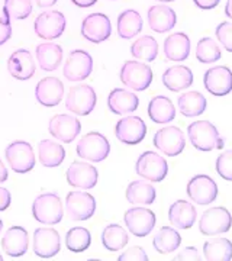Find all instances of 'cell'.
I'll return each instance as SVG.
<instances>
[{
  "label": "cell",
  "mask_w": 232,
  "mask_h": 261,
  "mask_svg": "<svg viewBox=\"0 0 232 261\" xmlns=\"http://www.w3.org/2000/svg\"><path fill=\"white\" fill-rule=\"evenodd\" d=\"M82 35L93 44L108 41L112 35L111 19L105 13H90L82 22Z\"/></svg>",
  "instance_id": "cell-15"
},
{
  "label": "cell",
  "mask_w": 232,
  "mask_h": 261,
  "mask_svg": "<svg viewBox=\"0 0 232 261\" xmlns=\"http://www.w3.org/2000/svg\"><path fill=\"white\" fill-rule=\"evenodd\" d=\"M154 147L167 157H176L183 152L186 147V137L183 130L177 126H166L156 132L152 138Z\"/></svg>",
  "instance_id": "cell-11"
},
{
  "label": "cell",
  "mask_w": 232,
  "mask_h": 261,
  "mask_svg": "<svg viewBox=\"0 0 232 261\" xmlns=\"http://www.w3.org/2000/svg\"><path fill=\"white\" fill-rule=\"evenodd\" d=\"M130 241L126 229L118 224L108 225L102 232V244L108 251L116 252L125 248Z\"/></svg>",
  "instance_id": "cell-37"
},
{
  "label": "cell",
  "mask_w": 232,
  "mask_h": 261,
  "mask_svg": "<svg viewBox=\"0 0 232 261\" xmlns=\"http://www.w3.org/2000/svg\"><path fill=\"white\" fill-rule=\"evenodd\" d=\"M123 222L132 235L142 238L152 232L157 224L156 214L145 207H131L123 215Z\"/></svg>",
  "instance_id": "cell-12"
},
{
  "label": "cell",
  "mask_w": 232,
  "mask_h": 261,
  "mask_svg": "<svg viewBox=\"0 0 232 261\" xmlns=\"http://www.w3.org/2000/svg\"><path fill=\"white\" fill-rule=\"evenodd\" d=\"M75 152L84 161L102 163L111 154V144L100 132H89L77 142Z\"/></svg>",
  "instance_id": "cell-4"
},
{
  "label": "cell",
  "mask_w": 232,
  "mask_h": 261,
  "mask_svg": "<svg viewBox=\"0 0 232 261\" xmlns=\"http://www.w3.org/2000/svg\"><path fill=\"white\" fill-rule=\"evenodd\" d=\"M182 245V237L173 226H163L160 228L154 238H152V247L160 254H171Z\"/></svg>",
  "instance_id": "cell-34"
},
{
  "label": "cell",
  "mask_w": 232,
  "mask_h": 261,
  "mask_svg": "<svg viewBox=\"0 0 232 261\" xmlns=\"http://www.w3.org/2000/svg\"><path fill=\"white\" fill-rule=\"evenodd\" d=\"M32 248L39 258H53L61 250V238L54 228H37L34 232Z\"/></svg>",
  "instance_id": "cell-18"
},
{
  "label": "cell",
  "mask_w": 232,
  "mask_h": 261,
  "mask_svg": "<svg viewBox=\"0 0 232 261\" xmlns=\"http://www.w3.org/2000/svg\"><path fill=\"white\" fill-rule=\"evenodd\" d=\"M126 200L131 205H151L156 202V187L144 180H134L126 187Z\"/></svg>",
  "instance_id": "cell-32"
},
{
  "label": "cell",
  "mask_w": 232,
  "mask_h": 261,
  "mask_svg": "<svg viewBox=\"0 0 232 261\" xmlns=\"http://www.w3.org/2000/svg\"><path fill=\"white\" fill-rule=\"evenodd\" d=\"M225 15L229 19H232V0H226V5H225Z\"/></svg>",
  "instance_id": "cell-52"
},
{
  "label": "cell",
  "mask_w": 232,
  "mask_h": 261,
  "mask_svg": "<svg viewBox=\"0 0 232 261\" xmlns=\"http://www.w3.org/2000/svg\"><path fill=\"white\" fill-rule=\"evenodd\" d=\"M65 177H67V181L70 186L83 189V190H90L97 185L99 171L90 163L73 161L70 164V167L67 168Z\"/></svg>",
  "instance_id": "cell-19"
},
{
  "label": "cell",
  "mask_w": 232,
  "mask_h": 261,
  "mask_svg": "<svg viewBox=\"0 0 232 261\" xmlns=\"http://www.w3.org/2000/svg\"><path fill=\"white\" fill-rule=\"evenodd\" d=\"M31 13H32V0H5L3 3L5 18L22 20L29 18Z\"/></svg>",
  "instance_id": "cell-41"
},
{
  "label": "cell",
  "mask_w": 232,
  "mask_h": 261,
  "mask_svg": "<svg viewBox=\"0 0 232 261\" xmlns=\"http://www.w3.org/2000/svg\"><path fill=\"white\" fill-rule=\"evenodd\" d=\"M0 261H3V255L2 254H0Z\"/></svg>",
  "instance_id": "cell-55"
},
{
  "label": "cell",
  "mask_w": 232,
  "mask_h": 261,
  "mask_svg": "<svg viewBox=\"0 0 232 261\" xmlns=\"http://www.w3.org/2000/svg\"><path fill=\"white\" fill-rule=\"evenodd\" d=\"M203 257L208 261L232 260V243L228 238H212L203 244Z\"/></svg>",
  "instance_id": "cell-36"
},
{
  "label": "cell",
  "mask_w": 232,
  "mask_h": 261,
  "mask_svg": "<svg viewBox=\"0 0 232 261\" xmlns=\"http://www.w3.org/2000/svg\"><path fill=\"white\" fill-rule=\"evenodd\" d=\"M193 3H195L199 9L211 10L215 9L221 3V0H193Z\"/></svg>",
  "instance_id": "cell-48"
},
{
  "label": "cell",
  "mask_w": 232,
  "mask_h": 261,
  "mask_svg": "<svg viewBox=\"0 0 232 261\" xmlns=\"http://www.w3.org/2000/svg\"><path fill=\"white\" fill-rule=\"evenodd\" d=\"M148 25L157 34H166L176 27L177 15L167 5H154L148 9Z\"/></svg>",
  "instance_id": "cell-24"
},
{
  "label": "cell",
  "mask_w": 232,
  "mask_h": 261,
  "mask_svg": "<svg viewBox=\"0 0 232 261\" xmlns=\"http://www.w3.org/2000/svg\"><path fill=\"white\" fill-rule=\"evenodd\" d=\"M135 171L144 180H148L151 183H160L167 177L168 164L166 159L156 151H145L137 160Z\"/></svg>",
  "instance_id": "cell-7"
},
{
  "label": "cell",
  "mask_w": 232,
  "mask_h": 261,
  "mask_svg": "<svg viewBox=\"0 0 232 261\" xmlns=\"http://www.w3.org/2000/svg\"><path fill=\"white\" fill-rule=\"evenodd\" d=\"M131 54L138 61L151 63L158 57V42L154 37L144 35L131 45Z\"/></svg>",
  "instance_id": "cell-38"
},
{
  "label": "cell",
  "mask_w": 232,
  "mask_h": 261,
  "mask_svg": "<svg viewBox=\"0 0 232 261\" xmlns=\"http://www.w3.org/2000/svg\"><path fill=\"white\" fill-rule=\"evenodd\" d=\"M8 177H9V171H8L6 166H5V163L0 159V185L5 183L8 180Z\"/></svg>",
  "instance_id": "cell-50"
},
{
  "label": "cell",
  "mask_w": 232,
  "mask_h": 261,
  "mask_svg": "<svg viewBox=\"0 0 232 261\" xmlns=\"http://www.w3.org/2000/svg\"><path fill=\"white\" fill-rule=\"evenodd\" d=\"M67 20L65 16L60 10H48L38 15V18L34 22V31L37 37L53 41L60 38L64 34Z\"/></svg>",
  "instance_id": "cell-10"
},
{
  "label": "cell",
  "mask_w": 232,
  "mask_h": 261,
  "mask_svg": "<svg viewBox=\"0 0 232 261\" xmlns=\"http://www.w3.org/2000/svg\"><path fill=\"white\" fill-rule=\"evenodd\" d=\"M12 203V196L6 187L0 186V212H5Z\"/></svg>",
  "instance_id": "cell-47"
},
{
  "label": "cell",
  "mask_w": 232,
  "mask_h": 261,
  "mask_svg": "<svg viewBox=\"0 0 232 261\" xmlns=\"http://www.w3.org/2000/svg\"><path fill=\"white\" fill-rule=\"evenodd\" d=\"M144 28V22L139 12L134 9L123 10L118 16V35L122 39H131L141 34Z\"/></svg>",
  "instance_id": "cell-33"
},
{
  "label": "cell",
  "mask_w": 232,
  "mask_h": 261,
  "mask_svg": "<svg viewBox=\"0 0 232 261\" xmlns=\"http://www.w3.org/2000/svg\"><path fill=\"white\" fill-rule=\"evenodd\" d=\"M2 248L12 258L25 255L29 248L28 231L23 226H10L2 238Z\"/></svg>",
  "instance_id": "cell-23"
},
{
  "label": "cell",
  "mask_w": 232,
  "mask_h": 261,
  "mask_svg": "<svg viewBox=\"0 0 232 261\" xmlns=\"http://www.w3.org/2000/svg\"><path fill=\"white\" fill-rule=\"evenodd\" d=\"M5 157L9 167L18 174H27L35 167V152L27 141H13L5 149Z\"/></svg>",
  "instance_id": "cell-6"
},
{
  "label": "cell",
  "mask_w": 232,
  "mask_h": 261,
  "mask_svg": "<svg viewBox=\"0 0 232 261\" xmlns=\"http://www.w3.org/2000/svg\"><path fill=\"white\" fill-rule=\"evenodd\" d=\"M148 116L154 123H170L176 118V108L167 96H154L148 103Z\"/></svg>",
  "instance_id": "cell-29"
},
{
  "label": "cell",
  "mask_w": 232,
  "mask_h": 261,
  "mask_svg": "<svg viewBox=\"0 0 232 261\" xmlns=\"http://www.w3.org/2000/svg\"><path fill=\"white\" fill-rule=\"evenodd\" d=\"M12 38V25H10V19L2 16L0 18V47L3 44H6Z\"/></svg>",
  "instance_id": "cell-46"
},
{
  "label": "cell",
  "mask_w": 232,
  "mask_h": 261,
  "mask_svg": "<svg viewBox=\"0 0 232 261\" xmlns=\"http://www.w3.org/2000/svg\"><path fill=\"white\" fill-rule=\"evenodd\" d=\"M177 106L180 113L186 118H196L200 116L206 111V97L199 92H187L177 99Z\"/></svg>",
  "instance_id": "cell-35"
},
{
  "label": "cell",
  "mask_w": 232,
  "mask_h": 261,
  "mask_svg": "<svg viewBox=\"0 0 232 261\" xmlns=\"http://www.w3.org/2000/svg\"><path fill=\"white\" fill-rule=\"evenodd\" d=\"M215 35L221 45L226 51L232 53V22H221L215 29Z\"/></svg>",
  "instance_id": "cell-43"
},
{
  "label": "cell",
  "mask_w": 232,
  "mask_h": 261,
  "mask_svg": "<svg viewBox=\"0 0 232 261\" xmlns=\"http://www.w3.org/2000/svg\"><path fill=\"white\" fill-rule=\"evenodd\" d=\"M190 38L185 32H176L164 41V56L168 61H185L190 56Z\"/></svg>",
  "instance_id": "cell-28"
},
{
  "label": "cell",
  "mask_w": 232,
  "mask_h": 261,
  "mask_svg": "<svg viewBox=\"0 0 232 261\" xmlns=\"http://www.w3.org/2000/svg\"><path fill=\"white\" fill-rule=\"evenodd\" d=\"M196 219V207L187 200H176L168 209V221L176 229H190Z\"/></svg>",
  "instance_id": "cell-26"
},
{
  "label": "cell",
  "mask_w": 232,
  "mask_h": 261,
  "mask_svg": "<svg viewBox=\"0 0 232 261\" xmlns=\"http://www.w3.org/2000/svg\"><path fill=\"white\" fill-rule=\"evenodd\" d=\"M216 171L223 180L232 181V149H226L218 155Z\"/></svg>",
  "instance_id": "cell-42"
},
{
  "label": "cell",
  "mask_w": 232,
  "mask_h": 261,
  "mask_svg": "<svg viewBox=\"0 0 232 261\" xmlns=\"http://www.w3.org/2000/svg\"><path fill=\"white\" fill-rule=\"evenodd\" d=\"M157 2H161V3H170V2H174V0H157Z\"/></svg>",
  "instance_id": "cell-53"
},
{
  "label": "cell",
  "mask_w": 232,
  "mask_h": 261,
  "mask_svg": "<svg viewBox=\"0 0 232 261\" xmlns=\"http://www.w3.org/2000/svg\"><path fill=\"white\" fill-rule=\"evenodd\" d=\"M115 135L126 145H137L147 135V125L139 116H123L115 125Z\"/></svg>",
  "instance_id": "cell-17"
},
{
  "label": "cell",
  "mask_w": 232,
  "mask_h": 261,
  "mask_svg": "<svg viewBox=\"0 0 232 261\" xmlns=\"http://www.w3.org/2000/svg\"><path fill=\"white\" fill-rule=\"evenodd\" d=\"M187 137L190 144L199 151L209 152L214 149H222L225 141L212 122L196 121L187 126Z\"/></svg>",
  "instance_id": "cell-1"
},
{
  "label": "cell",
  "mask_w": 232,
  "mask_h": 261,
  "mask_svg": "<svg viewBox=\"0 0 232 261\" xmlns=\"http://www.w3.org/2000/svg\"><path fill=\"white\" fill-rule=\"evenodd\" d=\"M93 71V58L84 49H74L70 53L64 64L63 74L68 82H84Z\"/></svg>",
  "instance_id": "cell-16"
},
{
  "label": "cell",
  "mask_w": 232,
  "mask_h": 261,
  "mask_svg": "<svg viewBox=\"0 0 232 261\" xmlns=\"http://www.w3.org/2000/svg\"><path fill=\"white\" fill-rule=\"evenodd\" d=\"M96 199L86 190H73L65 197V211L71 221H89L96 214Z\"/></svg>",
  "instance_id": "cell-8"
},
{
  "label": "cell",
  "mask_w": 232,
  "mask_h": 261,
  "mask_svg": "<svg viewBox=\"0 0 232 261\" xmlns=\"http://www.w3.org/2000/svg\"><path fill=\"white\" fill-rule=\"evenodd\" d=\"M38 159L44 167H58L65 160V149L57 141L42 140L38 144Z\"/></svg>",
  "instance_id": "cell-31"
},
{
  "label": "cell",
  "mask_w": 232,
  "mask_h": 261,
  "mask_svg": "<svg viewBox=\"0 0 232 261\" xmlns=\"http://www.w3.org/2000/svg\"><path fill=\"white\" fill-rule=\"evenodd\" d=\"M118 261H148V255L142 247H131L118 257Z\"/></svg>",
  "instance_id": "cell-44"
},
{
  "label": "cell",
  "mask_w": 232,
  "mask_h": 261,
  "mask_svg": "<svg viewBox=\"0 0 232 261\" xmlns=\"http://www.w3.org/2000/svg\"><path fill=\"white\" fill-rule=\"evenodd\" d=\"M92 243V235L83 226H74L65 233V247L71 252H84Z\"/></svg>",
  "instance_id": "cell-39"
},
{
  "label": "cell",
  "mask_w": 232,
  "mask_h": 261,
  "mask_svg": "<svg viewBox=\"0 0 232 261\" xmlns=\"http://www.w3.org/2000/svg\"><path fill=\"white\" fill-rule=\"evenodd\" d=\"M97 96L92 86L75 84L71 86L65 96V108L77 116H87L94 111Z\"/></svg>",
  "instance_id": "cell-5"
},
{
  "label": "cell",
  "mask_w": 232,
  "mask_h": 261,
  "mask_svg": "<svg viewBox=\"0 0 232 261\" xmlns=\"http://www.w3.org/2000/svg\"><path fill=\"white\" fill-rule=\"evenodd\" d=\"M232 226V216L229 211L222 206L206 209L199 221V231L203 235H221L229 232Z\"/></svg>",
  "instance_id": "cell-9"
},
{
  "label": "cell",
  "mask_w": 232,
  "mask_h": 261,
  "mask_svg": "<svg viewBox=\"0 0 232 261\" xmlns=\"http://www.w3.org/2000/svg\"><path fill=\"white\" fill-rule=\"evenodd\" d=\"M35 97L45 108L58 106L64 97V84L57 77H44L35 87Z\"/></svg>",
  "instance_id": "cell-21"
},
{
  "label": "cell",
  "mask_w": 232,
  "mask_h": 261,
  "mask_svg": "<svg viewBox=\"0 0 232 261\" xmlns=\"http://www.w3.org/2000/svg\"><path fill=\"white\" fill-rule=\"evenodd\" d=\"M8 70L13 79L20 80V82L32 79L35 74L37 65H35V60L31 54V51L20 48L15 53H12V56L8 60Z\"/></svg>",
  "instance_id": "cell-22"
},
{
  "label": "cell",
  "mask_w": 232,
  "mask_h": 261,
  "mask_svg": "<svg viewBox=\"0 0 232 261\" xmlns=\"http://www.w3.org/2000/svg\"><path fill=\"white\" fill-rule=\"evenodd\" d=\"M161 80L170 92L178 93L182 90L189 89L193 84V73L186 65H174L163 73Z\"/></svg>",
  "instance_id": "cell-27"
},
{
  "label": "cell",
  "mask_w": 232,
  "mask_h": 261,
  "mask_svg": "<svg viewBox=\"0 0 232 261\" xmlns=\"http://www.w3.org/2000/svg\"><path fill=\"white\" fill-rule=\"evenodd\" d=\"M71 3L79 8H92L93 5L97 3V0H71Z\"/></svg>",
  "instance_id": "cell-49"
},
{
  "label": "cell",
  "mask_w": 232,
  "mask_h": 261,
  "mask_svg": "<svg viewBox=\"0 0 232 261\" xmlns=\"http://www.w3.org/2000/svg\"><path fill=\"white\" fill-rule=\"evenodd\" d=\"M139 99L135 93L126 89H113L108 96V108L115 115H131L138 109Z\"/></svg>",
  "instance_id": "cell-25"
},
{
  "label": "cell",
  "mask_w": 232,
  "mask_h": 261,
  "mask_svg": "<svg viewBox=\"0 0 232 261\" xmlns=\"http://www.w3.org/2000/svg\"><path fill=\"white\" fill-rule=\"evenodd\" d=\"M58 0H35V3H37L38 8H41V9H45V8H51V6H54Z\"/></svg>",
  "instance_id": "cell-51"
},
{
  "label": "cell",
  "mask_w": 232,
  "mask_h": 261,
  "mask_svg": "<svg viewBox=\"0 0 232 261\" xmlns=\"http://www.w3.org/2000/svg\"><path fill=\"white\" fill-rule=\"evenodd\" d=\"M174 260L176 261H189V260L200 261L202 260V257H200V254H199V251H197V248H195V247H186L185 250H182V251L177 254L176 257H174Z\"/></svg>",
  "instance_id": "cell-45"
},
{
  "label": "cell",
  "mask_w": 232,
  "mask_h": 261,
  "mask_svg": "<svg viewBox=\"0 0 232 261\" xmlns=\"http://www.w3.org/2000/svg\"><path fill=\"white\" fill-rule=\"evenodd\" d=\"M204 89L214 96H226L232 92V71L225 65L209 68L203 75Z\"/></svg>",
  "instance_id": "cell-20"
},
{
  "label": "cell",
  "mask_w": 232,
  "mask_h": 261,
  "mask_svg": "<svg viewBox=\"0 0 232 261\" xmlns=\"http://www.w3.org/2000/svg\"><path fill=\"white\" fill-rule=\"evenodd\" d=\"M38 65L42 71H56L63 61V48L54 42H42L35 49Z\"/></svg>",
  "instance_id": "cell-30"
},
{
  "label": "cell",
  "mask_w": 232,
  "mask_h": 261,
  "mask_svg": "<svg viewBox=\"0 0 232 261\" xmlns=\"http://www.w3.org/2000/svg\"><path fill=\"white\" fill-rule=\"evenodd\" d=\"M187 196L197 205H211L218 197V185L214 178L206 174H197L187 183Z\"/></svg>",
  "instance_id": "cell-13"
},
{
  "label": "cell",
  "mask_w": 232,
  "mask_h": 261,
  "mask_svg": "<svg viewBox=\"0 0 232 261\" xmlns=\"http://www.w3.org/2000/svg\"><path fill=\"white\" fill-rule=\"evenodd\" d=\"M2 231H3V221L0 219V232H2Z\"/></svg>",
  "instance_id": "cell-54"
},
{
  "label": "cell",
  "mask_w": 232,
  "mask_h": 261,
  "mask_svg": "<svg viewBox=\"0 0 232 261\" xmlns=\"http://www.w3.org/2000/svg\"><path fill=\"white\" fill-rule=\"evenodd\" d=\"M49 134L63 144H71L82 132V123L73 115L58 113L48 123Z\"/></svg>",
  "instance_id": "cell-14"
},
{
  "label": "cell",
  "mask_w": 232,
  "mask_h": 261,
  "mask_svg": "<svg viewBox=\"0 0 232 261\" xmlns=\"http://www.w3.org/2000/svg\"><path fill=\"white\" fill-rule=\"evenodd\" d=\"M32 215L35 221L44 225H57L63 221L64 207L61 197L57 193H42L32 203Z\"/></svg>",
  "instance_id": "cell-2"
},
{
  "label": "cell",
  "mask_w": 232,
  "mask_h": 261,
  "mask_svg": "<svg viewBox=\"0 0 232 261\" xmlns=\"http://www.w3.org/2000/svg\"><path fill=\"white\" fill-rule=\"evenodd\" d=\"M152 70L151 67L138 60L125 61L119 71V79L125 87L134 92H144L152 83Z\"/></svg>",
  "instance_id": "cell-3"
},
{
  "label": "cell",
  "mask_w": 232,
  "mask_h": 261,
  "mask_svg": "<svg viewBox=\"0 0 232 261\" xmlns=\"http://www.w3.org/2000/svg\"><path fill=\"white\" fill-rule=\"evenodd\" d=\"M221 57H222L221 47L211 37L202 38L197 42L196 58H197L199 63H202V64H212V63H216L218 60H221Z\"/></svg>",
  "instance_id": "cell-40"
}]
</instances>
